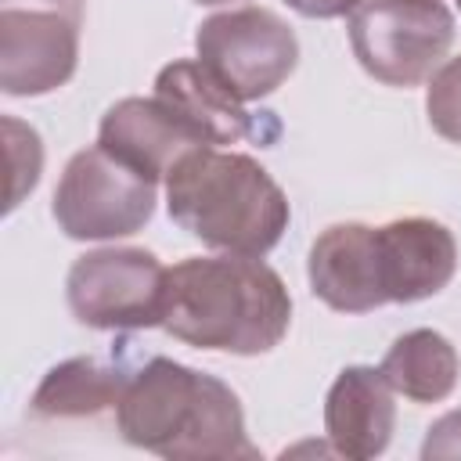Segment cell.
<instances>
[{"instance_id":"obj_22","label":"cell","mask_w":461,"mask_h":461,"mask_svg":"<svg viewBox=\"0 0 461 461\" xmlns=\"http://www.w3.org/2000/svg\"><path fill=\"white\" fill-rule=\"evenodd\" d=\"M457 7H461V0H457Z\"/></svg>"},{"instance_id":"obj_8","label":"cell","mask_w":461,"mask_h":461,"mask_svg":"<svg viewBox=\"0 0 461 461\" xmlns=\"http://www.w3.org/2000/svg\"><path fill=\"white\" fill-rule=\"evenodd\" d=\"M83 14L58 4L0 0V90L40 97L65 86L79 61Z\"/></svg>"},{"instance_id":"obj_17","label":"cell","mask_w":461,"mask_h":461,"mask_svg":"<svg viewBox=\"0 0 461 461\" xmlns=\"http://www.w3.org/2000/svg\"><path fill=\"white\" fill-rule=\"evenodd\" d=\"M425 112L439 137H447L450 144H461V58H450L432 72Z\"/></svg>"},{"instance_id":"obj_12","label":"cell","mask_w":461,"mask_h":461,"mask_svg":"<svg viewBox=\"0 0 461 461\" xmlns=\"http://www.w3.org/2000/svg\"><path fill=\"white\" fill-rule=\"evenodd\" d=\"M396 425L393 385L385 382L382 367H346L328 389L324 400V436L339 457L367 461L378 457Z\"/></svg>"},{"instance_id":"obj_14","label":"cell","mask_w":461,"mask_h":461,"mask_svg":"<svg viewBox=\"0 0 461 461\" xmlns=\"http://www.w3.org/2000/svg\"><path fill=\"white\" fill-rule=\"evenodd\" d=\"M133 371H126L115 360L101 357H72L43 375L36 385L29 411L36 418L68 421V418H94L108 407H119L126 382Z\"/></svg>"},{"instance_id":"obj_9","label":"cell","mask_w":461,"mask_h":461,"mask_svg":"<svg viewBox=\"0 0 461 461\" xmlns=\"http://www.w3.org/2000/svg\"><path fill=\"white\" fill-rule=\"evenodd\" d=\"M375 259L385 303H421L450 285L457 245L439 220L403 216L375 227Z\"/></svg>"},{"instance_id":"obj_1","label":"cell","mask_w":461,"mask_h":461,"mask_svg":"<svg viewBox=\"0 0 461 461\" xmlns=\"http://www.w3.org/2000/svg\"><path fill=\"white\" fill-rule=\"evenodd\" d=\"M292 324V295L277 270L252 256H191L166 270L162 328L234 357L270 353Z\"/></svg>"},{"instance_id":"obj_7","label":"cell","mask_w":461,"mask_h":461,"mask_svg":"<svg viewBox=\"0 0 461 461\" xmlns=\"http://www.w3.org/2000/svg\"><path fill=\"white\" fill-rule=\"evenodd\" d=\"M166 270L148 249H94L68 270V310L97 331L162 328Z\"/></svg>"},{"instance_id":"obj_6","label":"cell","mask_w":461,"mask_h":461,"mask_svg":"<svg viewBox=\"0 0 461 461\" xmlns=\"http://www.w3.org/2000/svg\"><path fill=\"white\" fill-rule=\"evenodd\" d=\"M198 61L241 101L274 94L299 65V40L267 7H234L205 18L194 32Z\"/></svg>"},{"instance_id":"obj_21","label":"cell","mask_w":461,"mask_h":461,"mask_svg":"<svg viewBox=\"0 0 461 461\" xmlns=\"http://www.w3.org/2000/svg\"><path fill=\"white\" fill-rule=\"evenodd\" d=\"M194 4H209L212 7V4H230V0H194Z\"/></svg>"},{"instance_id":"obj_2","label":"cell","mask_w":461,"mask_h":461,"mask_svg":"<svg viewBox=\"0 0 461 461\" xmlns=\"http://www.w3.org/2000/svg\"><path fill=\"white\" fill-rule=\"evenodd\" d=\"M130 447L173 461H252L241 400L234 389L187 364L151 357L140 364L115 407Z\"/></svg>"},{"instance_id":"obj_16","label":"cell","mask_w":461,"mask_h":461,"mask_svg":"<svg viewBox=\"0 0 461 461\" xmlns=\"http://www.w3.org/2000/svg\"><path fill=\"white\" fill-rule=\"evenodd\" d=\"M4 137H7V169H11V191H7V209L22 202L25 191L36 187L40 166H43V148L32 126L4 115Z\"/></svg>"},{"instance_id":"obj_15","label":"cell","mask_w":461,"mask_h":461,"mask_svg":"<svg viewBox=\"0 0 461 461\" xmlns=\"http://www.w3.org/2000/svg\"><path fill=\"white\" fill-rule=\"evenodd\" d=\"M382 375L393 393L414 403H439L454 393L461 360L447 335L432 328H414L389 346V353L382 357Z\"/></svg>"},{"instance_id":"obj_3","label":"cell","mask_w":461,"mask_h":461,"mask_svg":"<svg viewBox=\"0 0 461 461\" xmlns=\"http://www.w3.org/2000/svg\"><path fill=\"white\" fill-rule=\"evenodd\" d=\"M169 216L202 245L263 259L288 230L292 209L277 180L249 155L194 148L166 173Z\"/></svg>"},{"instance_id":"obj_18","label":"cell","mask_w":461,"mask_h":461,"mask_svg":"<svg viewBox=\"0 0 461 461\" xmlns=\"http://www.w3.org/2000/svg\"><path fill=\"white\" fill-rule=\"evenodd\" d=\"M421 457L425 461L461 457V411H450L439 421H432V429H429V436L421 443Z\"/></svg>"},{"instance_id":"obj_11","label":"cell","mask_w":461,"mask_h":461,"mask_svg":"<svg viewBox=\"0 0 461 461\" xmlns=\"http://www.w3.org/2000/svg\"><path fill=\"white\" fill-rule=\"evenodd\" d=\"M97 144L158 184L176 166V158L205 148L209 140L162 97H122L104 112Z\"/></svg>"},{"instance_id":"obj_19","label":"cell","mask_w":461,"mask_h":461,"mask_svg":"<svg viewBox=\"0 0 461 461\" xmlns=\"http://www.w3.org/2000/svg\"><path fill=\"white\" fill-rule=\"evenodd\" d=\"M292 11H299L303 18H342L349 14L360 0H285Z\"/></svg>"},{"instance_id":"obj_5","label":"cell","mask_w":461,"mask_h":461,"mask_svg":"<svg viewBox=\"0 0 461 461\" xmlns=\"http://www.w3.org/2000/svg\"><path fill=\"white\" fill-rule=\"evenodd\" d=\"M155 212V180L140 176L101 144L68 158L58 191L54 220L76 241H108L137 234Z\"/></svg>"},{"instance_id":"obj_20","label":"cell","mask_w":461,"mask_h":461,"mask_svg":"<svg viewBox=\"0 0 461 461\" xmlns=\"http://www.w3.org/2000/svg\"><path fill=\"white\" fill-rule=\"evenodd\" d=\"M32 4H58V7H68V11L83 14V0H32Z\"/></svg>"},{"instance_id":"obj_4","label":"cell","mask_w":461,"mask_h":461,"mask_svg":"<svg viewBox=\"0 0 461 461\" xmlns=\"http://www.w3.org/2000/svg\"><path fill=\"white\" fill-rule=\"evenodd\" d=\"M454 14L443 0H360L349 11V47L385 86H418L447 58Z\"/></svg>"},{"instance_id":"obj_13","label":"cell","mask_w":461,"mask_h":461,"mask_svg":"<svg viewBox=\"0 0 461 461\" xmlns=\"http://www.w3.org/2000/svg\"><path fill=\"white\" fill-rule=\"evenodd\" d=\"M310 288L339 313H367L385 306L375 259V227L367 223H331L310 245Z\"/></svg>"},{"instance_id":"obj_10","label":"cell","mask_w":461,"mask_h":461,"mask_svg":"<svg viewBox=\"0 0 461 461\" xmlns=\"http://www.w3.org/2000/svg\"><path fill=\"white\" fill-rule=\"evenodd\" d=\"M155 97L173 104L209 144H238L252 140L259 148L281 137V122L274 112H249L241 97H234L202 61H169L155 76Z\"/></svg>"}]
</instances>
